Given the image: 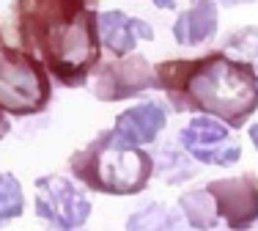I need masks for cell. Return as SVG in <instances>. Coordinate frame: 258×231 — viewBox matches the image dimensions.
Masks as SVG:
<instances>
[{"mask_svg": "<svg viewBox=\"0 0 258 231\" xmlns=\"http://www.w3.org/2000/svg\"><path fill=\"white\" fill-rule=\"evenodd\" d=\"M99 0H17L14 20L22 50L36 52L60 86L77 88L99 69Z\"/></svg>", "mask_w": 258, "mask_h": 231, "instance_id": "6da1fadb", "label": "cell"}, {"mask_svg": "<svg viewBox=\"0 0 258 231\" xmlns=\"http://www.w3.org/2000/svg\"><path fill=\"white\" fill-rule=\"evenodd\" d=\"M159 88L168 91L179 110L214 116L228 127H242L258 110V72L247 61L228 58L223 50L192 61H162Z\"/></svg>", "mask_w": 258, "mask_h": 231, "instance_id": "7a4b0ae2", "label": "cell"}, {"mask_svg": "<svg viewBox=\"0 0 258 231\" xmlns=\"http://www.w3.org/2000/svg\"><path fill=\"white\" fill-rule=\"evenodd\" d=\"M69 168L85 187L96 193L135 196L146 190L154 162L151 154H146L135 143H126L115 130H107L96 135L85 149L72 154Z\"/></svg>", "mask_w": 258, "mask_h": 231, "instance_id": "3957f363", "label": "cell"}, {"mask_svg": "<svg viewBox=\"0 0 258 231\" xmlns=\"http://www.w3.org/2000/svg\"><path fill=\"white\" fill-rule=\"evenodd\" d=\"M52 96L44 64L28 50L9 47L0 30V110L11 116H36Z\"/></svg>", "mask_w": 258, "mask_h": 231, "instance_id": "277c9868", "label": "cell"}, {"mask_svg": "<svg viewBox=\"0 0 258 231\" xmlns=\"http://www.w3.org/2000/svg\"><path fill=\"white\" fill-rule=\"evenodd\" d=\"M36 212L39 217L55 223L58 228H80L91 215V201L72 179L63 176H44L36 182Z\"/></svg>", "mask_w": 258, "mask_h": 231, "instance_id": "5b68a950", "label": "cell"}, {"mask_svg": "<svg viewBox=\"0 0 258 231\" xmlns=\"http://www.w3.org/2000/svg\"><path fill=\"white\" fill-rule=\"evenodd\" d=\"M217 215L233 231H244L258 220V179L253 174L236 179H217L206 185Z\"/></svg>", "mask_w": 258, "mask_h": 231, "instance_id": "8992f818", "label": "cell"}, {"mask_svg": "<svg viewBox=\"0 0 258 231\" xmlns=\"http://www.w3.org/2000/svg\"><path fill=\"white\" fill-rule=\"evenodd\" d=\"M154 86H159L157 72H151L143 55H129L115 61V64L102 66L94 80V91L102 102H118Z\"/></svg>", "mask_w": 258, "mask_h": 231, "instance_id": "52a82bcc", "label": "cell"}, {"mask_svg": "<svg viewBox=\"0 0 258 231\" xmlns=\"http://www.w3.org/2000/svg\"><path fill=\"white\" fill-rule=\"evenodd\" d=\"M181 143L192 157H198L201 162H209V165H233L242 157L239 143H231L228 127L220 124V119H214V116L195 119L184 130Z\"/></svg>", "mask_w": 258, "mask_h": 231, "instance_id": "ba28073f", "label": "cell"}, {"mask_svg": "<svg viewBox=\"0 0 258 231\" xmlns=\"http://www.w3.org/2000/svg\"><path fill=\"white\" fill-rule=\"evenodd\" d=\"M99 36L102 47H107L115 58H124L135 50L138 39H154V30L146 22L126 17L124 11H107L99 14Z\"/></svg>", "mask_w": 258, "mask_h": 231, "instance_id": "9c48e42d", "label": "cell"}, {"mask_svg": "<svg viewBox=\"0 0 258 231\" xmlns=\"http://www.w3.org/2000/svg\"><path fill=\"white\" fill-rule=\"evenodd\" d=\"M162 127H165V113H162V107L154 105V102H146V105L129 107V110L118 113L113 130L118 132V135L124 138L126 143L143 146V143L154 141Z\"/></svg>", "mask_w": 258, "mask_h": 231, "instance_id": "30bf717a", "label": "cell"}, {"mask_svg": "<svg viewBox=\"0 0 258 231\" xmlns=\"http://www.w3.org/2000/svg\"><path fill=\"white\" fill-rule=\"evenodd\" d=\"M217 30V6L212 0H198L189 11L176 20L173 36L179 44H198V41L209 39Z\"/></svg>", "mask_w": 258, "mask_h": 231, "instance_id": "8fae6325", "label": "cell"}, {"mask_svg": "<svg viewBox=\"0 0 258 231\" xmlns=\"http://www.w3.org/2000/svg\"><path fill=\"white\" fill-rule=\"evenodd\" d=\"M22 215V187L11 174L0 176V226Z\"/></svg>", "mask_w": 258, "mask_h": 231, "instance_id": "7c38bea8", "label": "cell"}, {"mask_svg": "<svg viewBox=\"0 0 258 231\" xmlns=\"http://www.w3.org/2000/svg\"><path fill=\"white\" fill-rule=\"evenodd\" d=\"M9 130H11V124H9V119H6V113L0 110V141L9 135Z\"/></svg>", "mask_w": 258, "mask_h": 231, "instance_id": "4fadbf2b", "label": "cell"}, {"mask_svg": "<svg viewBox=\"0 0 258 231\" xmlns=\"http://www.w3.org/2000/svg\"><path fill=\"white\" fill-rule=\"evenodd\" d=\"M159 9H173V0H154Z\"/></svg>", "mask_w": 258, "mask_h": 231, "instance_id": "5bb4252c", "label": "cell"}, {"mask_svg": "<svg viewBox=\"0 0 258 231\" xmlns=\"http://www.w3.org/2000/svg\"><path fill=\"white\" fill-rule=\"evenodd\" d=\"M250 138H253V146L258 149V124L253 127V130H250Z\"/></svg>", "mask_w": 258, "mask_h": 231, "instance_id": "9a60e30c", "label": "cell"}, {"mask_svg": "<svg viewBox=\"0 0 258 231\" xmlns=\"http://www.w3.org/2000/svg\"><path fill=\"white\" fill-rule=\"evenodd\" d=\"M225 3H244V0H225Z\"/></svg>", "mask_w": 258, "mask_h": 231, "instance_id": "2e32d148", "label": "cell"}]
</instances>
